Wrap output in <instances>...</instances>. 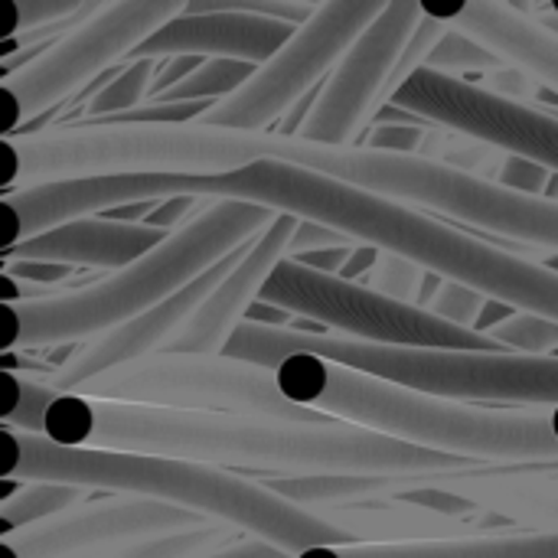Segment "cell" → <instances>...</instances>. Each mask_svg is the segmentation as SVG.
I'll return each instance as SVG.
<instances>
[{"mask_svg":"<svg viewBox=\"0 0 558 558\" xmlns=\"http://www.w3.org/2000/svg\"><path fill=\"white\" fill-rule=\"evenodd\" d=\"M553 177H556V173H549V170L539 167V163H530V160H523V157H504V163H500L494 183H500V186H507V190H517V193H530V196H549Z\"/></svg>","mask_w":558,"mask_h":558,"instance_id":"d6a6232c","label":"cell"},{"mask_svg":"<svg viewBox=\"0 0 558 558\" xmlns=\"http://www.w3.org/2000/svg\"><path fill=\"white\" fill-rule=\"evenodd\" d=\"M549 10H553V13L558 16V0H553V3H549Z\"/></svg>","mask_w":558,"mask_h":558,"instance_id":"f35d334b","label":"cell"},{"mask_svg":"<svg viewBox=\"0 0 558 558\" xmlns=\"http://www.w3.org/2000/svg\"><path fill=\"white\" fill-rule=\"evenodd\" d=\"M425 268H418L415 262L402 258V255H392V252H383L379 248V258L369 271V278L363 284H369L373 291L399 301V304H412L418 307V298H422V288H425Z\"/></svg>","mask_w":558,"mask_h":558,"instance_id":"f1b7e54d","label":"cell"},{"mask_svg":"<svg viewBox=\"0 0 558 558\" xmlns=\"http://www.w3.org/2000/svg\"><path fill=\"white\" fill-rule=\"evenodd\" d=\"M275 209L245 199H213L183 229L170 232L141 262L88 281L75 291L23 298L3 304V350H43L62 343H88L193 284L199 275L255 242L271 222Z\"/></svg>","mask_w":558,"mask_h":558,"instance_id":"277c9868","label":"cell"},{"mask_svg":"<svg viewBox=\"0 0 558 558\" xmlns=\"http://www.w3.org/2000/svg\"><path fill=\"white\" fill-rule=\"evenodd\" d=\"M235 543V530L232 526H196V530H183V533H167L157 539H144L134 546H124L111 556L118 558H203L226 549Z\"/></svg>","mask_w":558,"mask_h":558,"instance_id":"484cf974","label":"cell"},{"mask_svg":"<svg viewBox=\"0 0 558 558\" xmlns=\"http://www.w3.org/2000/svg\"><path fill=\"white\" fill-rule=\"evenodd\" d=\"M425 23V7L402 0L389 3L383 16L347 49L317 92L314 111L298 141L317 147H360L369 124L392 98V75L409 39Z\"/></svg>","mask_w":558,"mask_h":558,"instance_id":"4fadbf2b","label":"cell"},{"mask_svg":"<svg viewBox=\"0 0 558 558\" xmlns=\"http://www.w3.org/2000/svg\"><path fill=\"white\" fill-rule=\"evenodd\" d=\"M56 396L59 389H52L46 379H29L20 376L16 369H3V405H0L3 428L43 435V415Z\"/></svg>","mask_w":558,"mask_h":558,"instance_id":"d4e9b609","label":"cell"},{"mask_svg":"<svg viewBox=\"0 0 558 558\" xmlns=\"http://www.w3.org/2000/svg\"><path fill=\"white\" fill-rule=\"evenodd\" d=\"M494 343H500L510 353L523 356H556L558 353V324L533 317V314H513L500 327L487 333Z\"/></svg>","mask_w":558,"mask_h":558,"instance_id":"83f0119b","label":"cell"},{"mask_svg":"<svg viewBox=\"0 0 558 558\" xmlns=\"http://www.w3.org/2000/svg\"><path fill=\"white\" fill-rule=\"evenodd\" d=\"M101 3H82V0H10L13 10V23L10 33H36L43 26H59L65 20H88Z\"/></svg>","mask_w":558,"mask_h":558,"instance_id":"f546056e","label":"cell"},{"mask_svg":"<svg viewBox=\"0 0 558 558\" xmlns=\"http://www.w3.org/2000/svg\"><path fill=\"white\" fill-rule=\"evenodd\" d=\"M435 484L474 500L481 510H487L497 520L533 523L539 533L558 530V477H543L523 468L517 471L490 468L477 474L435 477Z\"/></svg>","mask_w":558,"mask_h":558,"instance_id":"7402d4cb","label":"cell"},{"mask_svg":"<svg viewBox=\"0 0 558 558\" xmlns=\"http://www.w3.org/2000/svg\"><path fill=\"white\" fill-rule=\"evenodd\" d=\"M271 160L333 177L347 186L379 193L405 206H425L471 229L517 239L558 255V199L507 190L494 180L415 157L366 147H317L275 134Z\"/></svg>","mask_w":558,"mask_h":558,"instance_id":"52a82bcc","label":"cell"},{"mask_svg":"<svg viewBox=\"0 0 558 558\" xmlns=\"http://www.w3.org/2000/svg\"><path fill=\"white\" fill-rule=\"evenodd\" d=\"M389 105L451 134L481 141L507 157H523L558 173V114L536 108L533 101L487 92L461 75L418 69Z\"/></svg>","mask_w":558,"mask_h":558,"instance_id":"7c38bea8","label":"cell"},{"mask_svg":"<svg viewBox=\"0 0 558 558\" xmlns=\"http://www.w3.org/2000/svg\"><path fill=\"white\" fill-rule=\"evenodd\" d=\"M173 196H190L186 177L144 173V177H92V180H56L13 190L0 199L3 209V252L95 213H114L121 206L163 203ZM196 199V196H193Z\"/></svg>","mask_w":558,"mask_h":558,"instance_id":"9a60e30c","label":"cell"},{"mask_svg":"<svg viewBox=\"0 0 558 558\" xmlns=\"http://www.w3.org/2000/svg\"><path fill=\"white\" fill-rule=\"evenodd\" d=\"M160 72V59H124V69L108 78L88 101V118L92 121H111L141 108L144 101H150L154 82Z\"/></svg>","mask_w":558,"mask_h":558,"instance_id":"cb8c5ba5","label":"cell"},{"mask_svg":"<svg viewBox=\"0 0 558 558\" xmlns=\"http://www.w3.org/2000/svg\"><path fill=\"white\" fill-rule=\"evenodd\" d=\"M350 239H343L337 229L330 226H320V222H311V219H301L298 232H294V245H291V258H301L307 252H317V248H330V245H347Z\"/></svg>","mask_w":558,"mask_h":558,"instance_id":"e575fe53","label":"cell"},{"mask_svg":"<svg viewBox=\"0 0 558 558\" xmlns=\"http://www.w3.org/2000/svg\"><path fill=\"white\" fill-rule=\"evenodd\" d=\"M487 304H490V301H487L484 294H477V291H471V288H464V284L445 281L441 291L435 294V301H432L428 311H432L435 317L454 324V327L474 330L477 320H481V314L487 311ZM474 333H477V330H474Z\"/></svg>","mask_w":558,"mask_h":558,"instance_id":"4dcf8cb0","label":"cell"},{"mask_svg":"<svg viewBox=\"0 0 558 558\" xmlns=\"http://www.w3.org/2000/svg\"><path fill=\"white\" fill-rule=\"evenodd\" d=\"M428 16L484 43L504 62L523 69L539 85L558 92V36L526 7L504 0H471L458 7L422 3Z\"/></svg>","mask_w":558,"mask_h":558,"instance_id":"d6986e66","label":"cell"},{"mask_svg":"<svg viewBox=\"0 0 558 558\" xmlns=\"http://www.w3.org/2000/svg\"><path fill=\"white\" fill-rule=\"evenodd\" d=\"M262 304H275L294 317L320 324V330L383 343V347H428V350H504L490 337L454 327L425 307L399 304L363 281H343L337 275H320L294 258H284L268 284L262 288Z\"/></svg>","mask_w":558,"mask_h":558,"instance_id":"30bf717a","label":"cell"},{"mask_svg":"<svg viewBox=\"0 0 558 558\" xmlns=\"http://www.w3.org/2000/svg\"><path fill=\"white\" fill-rule=\"evenodd\" d=\"M0 445H3V481L69 484L82 490L157 500L167 507L199 513L209 523L232 526L252 539L271 543L288 556H301L317 546L356 543L317 510H304L278 497L265 484L245 481L219 468L150 458V454L65 448L43 435H26L13 428L0 432Z\"/></svg>","mask_w":558,"mask_h":558,"instance_id":"3957f363","label":"cell"},{"mask_svg":"<svg viewBox=\"0 0 558 558\" xmlns=\"http://www.w3.org/2000/svg\"><path fill=\"white\" fill-rule=\"evenodd\" d=\"M428 131L418 124H376L366 131L360 147L379 150V154H422Z\"/></svg>","mask_w":558,"mask_h":558,"instance_id":"1f68e13d","label":"cell"},{"mask_svg":"<svg viewBox=\"0 0 558 558\" xmlns=\"http://www.w3.org/2000/svg\"><path fill=\"white\" fill-rule=\"evenodd\" d=\"M226 356L275 369L288 356H324L360 376L422 392L445 402H504L526 409L558 405V356H523L510 350H428L343 340L333 333L278 330L245 320Z\"/></svg>","mask_w":558,"mask_h":558,"instance_id":"5b68a950","label":"cell"},{"mask_svg":"<svg viewBox=\"0 0 558 558\" xmlns=\"http://www.w3.org/2000/svg\"><path fill=\"white\" fill-rule=\"evenodd\" d=\"M383 0H333L317 3L307 23L229 98L209 105L199 118L213 128L242 134H271L268 128L327 82L347 49L383 16Z\"/></svg>","mask_w":558,"mask_h":558,"instance_id":"8fae6325","label":"cell"},{"mask_svg":"<svg viewBox=\"0 0 558 558\" xmlns=\"http://www.w3.org/2000/svg\"><path fill=\"white\" fill-rule=\"evenodd\" d=\"M209 520L144 497H108L82 504L56 520L0 536L3 558H92L124 546L206 526Z\"/></svg>","mask_w":558,"mask_h":558,"instance_id":"5bb4252c","label":"cell"},{"mask_svg":"<svg viewBox=\"0 0 558 558\" xmlns=\"http://www.w3.org/2000/svg\"><path fill=\"white\" fill-rule=\"evenodd\" d=\"M507 62L500 56H494L484 43L458 33V29H448V36L435 46V52L428 56V65L425 69H435V72H445V75H461V72H497L504 69Z\"/></svg>","mask_w":558,"mask_h":558,"instance_id":"4316f807","label":"cell"},{"mask_svg":"<svg viewBox=\"0 0 558 558\" xmlns=\"http://www.w3.org/2000/svg\"><path fill=\"white\" fill-rule=\"evenodd\" d=\"M186 186L196 199H245L330 226L356 245L402 255L487 301L558 324V271L539 258L461 232L425 209L281 160H258L226 177H186Z\"/></svg>","mask_w":558,"mask_h":558,"instance_id":"7a4b0ae2","label":"cell"},{"mask_svg":"<svg viewBox=\"0 0 558 558\" xmlns=\"http://www.w3.org/2000/svg\"><path fill=\"white\" fill-rule=\"evenodd\" d=\"M353 252H356V242H347V245H330V248L307 252V255H301L294 262H301V265H307V268H314L320 275H340Z\"/></svg>","mask_w":558,"mask_h":558,"instance_id":"d590c367","label":"cell"},{"mask_svg":"<svg viewBox=\"0 0 558 558\" xmlns=\"http://www.w3.org/2000/svg\"><path fill=\"white\" fill-rule=\"evenodd\" d=\"M298 26L255 16V13H183L170 20L160 33H154L144 46H137L128 59H242L252 65H265Z\"/></svg>","mask_w":558,"mask_h":558,"instance_id":"ac0fdd59","label":"cell"},{"mask_svg":"<svg viewBox=\"0 0 558 558\" xmlns=\"http://www.w3.org/2000/svg\"><path fill=\"white\" fill-rule=\"evenodd\" d=\"M190 0H121L101 3L88 20L75 23L65 36L46 46L39 56L3 75L7 121L3 137H13L20 124L59 108L82 92L114 62H124L137 46L160 33L170 20L186 13Z\"/></svg>","mask_w":558,"mask_h":558,"instance_id":"9c48e42d","label":"cell"},{"mask_svg":"<svg viewBox=\"0 0 558 558\" xmlns=\"http://www.w3.org/2000/svg\"><path fill=\"white\" fill-rule=\"evenodd\" d=\"M203 558H294V556H288L284 549H278V546H271V543H262V539L242 536V539H235L232 546H226V549H219V553H213V556H203Z\"/></svg>","mask_w":558,"mask_h":558,"instance_id":"8d00e7d4","label":"cell"},{"mask_svg":"<svg viewBox=\"0 0 558 558\" xmlns=\"http://www.w3.org/2000/svg\"><path fill=\"white\" fill-rule=\"evenodd\" d=\"M376 258H379V248H373V245H356V252L350 255V262L343 265V271H340L337 278H343V281H366L369 271H373V265H376Z\"/></svg>","mask_w":558,"mask_h":558,"instance_id":"74e56055","label":"cell"},{"mask_svg":"<svg viewBox=\"0 0 558 558\" xmlns=\"http://www.w3.org/2000/svg\"><path fill=\"white\" fill-rule=\"evenodd\" d=\"M75 268L69 265H49V262H3V275L13 284H29V288H59L72 278Z\"/></svg>","mask_w":558,"mask_h":558,"instance_id":"836d02e7","label":"cell"},{"mask_svg":"<svg viewBox=\"0 0 558 558\" xmlns=\"http://www.w3.org/2000/svg\"><path fill=\"white\" fill-rule=\"evenodd\" d=\"M301 219L278 213L275 222L242 248L239 265L219 281V288L199 304V311L180 327V333L167 343L163 353H186V356H226L235 330L248 320V311L258 304L262 288L268 284L271 271L291 258L294 232Z\"/></svg>","mask_w":558,"mask_h":558,"instance_id":"2e32d148","label":"cell"},{"mask_svg":"<svg viewBox=\"0 0 558 558\" xmlns=\"http://www.w3.org/2000/svg\"><path fill=\"white\" fill-rule=\"evenodd\" d=\"M170 232L150 229L144 222H118V219H78L59 229H49L10 252L3 262H49L69 268H108L121 271L154 252Z\"/></svg>","mask_w":558,"mask_h":558,"instance_id":"ffe728a7","label":"cell"},{"mask_svg":"<svg viewBox=\"0 0 558 558\" xmlns=\"http://www.w3.org/2000/svg\"><path fill=\"white\" fill-rule=\"evenodd\" d=\"M294 558H558V530L481 533L461 539H415V543H343V546H317Z\"/></svg>","mask_w":558,"mask_h":558,"instance_id":"44dd1931","label":"cell"},{"mask_svg":"<svg viewBox=\"0 0 558 558\" xmlns=\"http://www.w3.org/2000/svg\"><path fill=\"white\" fill-rule=\"evenodd\" d=\"M245 248V245H242ZM242 248L229 258H222L216 268H209L206 275H199L193 284H186L183 291H177L170 301H163L160 307L82 343L69 360H62L56 366V373L46 379L52 389L59 392H75L78 386H85L88 379L108 373V369H118L124 363H137V360H147V356H157L167 350V343L180 333V327L199 311V304L219 288V281L239 265V255Z\"/></svg>","mask_w":558,"mask_h":558,"instance_id":"e0dca14e","label":"cell"},{"mask_svg":"<svg viewBox=\"0 0 558 558\" xmlns=\"http://www.w3.org/2000/svg\"><path fill=\"white\" fill-rule=\"evenodd\" d=\"M92 558H118V556H92Z\"/></svg>","mask_w":558,"mask_h":558,"instance_id":"ab89813d","label":"cell"},{"mask_svg":"<svg viewBox=\"0 0 558 558\" xmlns=\"http://www.w3.org/2000/svg\"><path fill=\"white\" fill-rule=\"evenodd\" d=\"M43 438L65 448H98L252 471L268 477L307 474H389V477H458L494 464L405 445L347 422H278L219 412H177L124 405L59 392L43 415Z\"/></svg>","mask_w":558,"mask_h":558,"instance_id":"6da1fadb","label":"cell"},{"mask_svg":"<svg viewBox=\"0 0 558 558\" xmlns=\"http://www.w3.org/2000/svg\"><path fill=\"white\" fill-rule=\"evenodd\" d=\"M88 497V490L82 487H69V484H20L13 487V481L3 484V500H0V536L29 530L36 523L56 520L75 507H82Z\"/></svg>","mask_w":558,"mask_h":558,"instance_id":"603a6c76","label":"cell"},{"mask_svg":"<svg viewBox=\"0 0 558 558\" xmlns=\"http://www.w3.org/2000/svg\"><path fill=\"white\" fill-rule=\"evenodd\" d=\"M75 396L177 412H219L278 422H330L327 415L294 405L281 392L275 369H262L232 356L157 353L88 379L75 389Z\"/></svg>","mask_w":558,"mask_h":558,"instance_id":"ba28073f","label":"cell"},{"mask_svg":"<svg viewBox=\"0 0 558 558\" xmlns=\"http://www.w3.org/2000/svg\"><path fill=\"white\" fill-rule=\"evenodd\" d=\"M271 147L275 134H242L203 121H88L3 137V186L144 173L226 177L271 160Z\"/></svg>","mask_w":558,"mask_h":558,"instance_id":"8992f818","label":"cell"}]
</instances>
